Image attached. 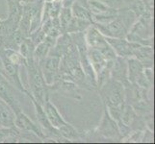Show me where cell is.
Instances as JSON below:
<instances>
[{"label": "cell", "mask_w": 155, "mask_h": 144, "mask_svg": "<svg viewBox=\"0 0 155 144\" xmlns=\"http://www.w3.org/2000/svg\"><path fill=\"white\" fill-rule=\"evenodd\" d=\"M133 57L137 58L145 68H151L153 65V49L151 46L139 44L133 49Z\"/></svg>", "instance_id": "obj_14"}, {"label": "cell", "mask_w": 155, "mask_h": 144, "mask_svg": "<svg viewBox=\"0 0 155 144\" xmlns=\"http://www.w3.org/2000/svg\"><path fill=\"white\" fill-rule=\"evenodd\" d=\"M7 3L9 9L8 18L18 24L21 15H22V3H21L20 0H7Z\"/></svg>", "instance_id": "obj_19"}, {"label": "cell", "mask_w": 155, "mask_h": 144, "mask_svg": "<svg viewBox=\"0 0 155 144\" xmlns=\"http://www.w3.org/2000/svg\"><path fill=\"white\" fill-rule=\"evenodd\" d=\"M28 38L32 41V43H33L35 46H37L39 43H41V42L45 40V32L41 30V28L40 27V28L37 29L36 31L32 32V33L29 35Z\"/></svg>", "instance_id": "obj_26"}, {"label": "cell", "mask_w": 155, "mask_h": 144, "mask_svg": "<svg viewBox=\"0 0 155 144\" xmlns=\"http://www.w3.org/2000/svg\"><path fill=\"white\" fill-rule=\"evenodd\" d=\"M75 0H62V7H67V8H71Z\"/></svg>", "instance_id": "obj_31"}, {"label": "cell", "mask_w": 155, "mask_h": 144, "mask_svg": "<svg viewBox=\"0 0 155 144\" xmlns=\"http://www.w3.org/2000/svg\"><path fill=\"white\" fill-rule=\"evenodd\" d=\"M18 88L13 86L9 80L2 73H0V99L6 103L15 114L21 110L18 96L15 92Z\"/></svg>", "instance_id": "obj_4"}, {"label": "cell", "mask_w": 155, "mask_h": 144, "mask_svg": "<svg viewBox=\"0 0 155 144\" xmlns=\"http://www.w3.org/2000/svg\"><path fill=\"white\" fill-rule=\"evenodd\" d=\"M54 1H62V0H54Z\"/></svg>", "instance_id": "obj_35"}, {"label": "cell", "mask_w": 155, "mask_h": 144, "mask_svg": "<svg viewBox=\"0 0 155 144\" xmlns=\"http://www.w3.org/2000/svg\"><path fill=\"white\" fill-rule=\"evenodd\" d=\"M91 25H93V22L87 19L78 18L76 17H72V18L69 21L67 28L68 34L73 33H81V32L86 31Z\"/></svg>", "instance_id": "obj_18"}, {"label": "cell", "mask_w": 155, "mask_h": 144, "mask_svg": "<svg viewBox=\"0 0 155 144\" xmlns=\"http://www.w3.org/2000/svg\"><path fill=\"white\" fill-rule=\"evenodd\" d=\"M60 62L61 57L47 55L45 60L39 65L46 86H53L57 82Z\"/></svg>", "instance_id": "obj_5"}, {"label": "cell", "mask_w": 155, "mask_h": 144, "mask_svg": "<svg viewBox=\"0 0 155 144\" xmlns=\"http://www.w3.org/2000/svg\"><path fill=\"white\" fill-rule=\"evenodd\" d=\"M0 128H2V125H1V122H0Z\"/></svg>", "instance_id": "obj_34"}, {"label": "cell", "mask_w": 155, "mask_h": 144, "mask_svg": "<svg viewBox=\"0 0 155 144\" xmlns=\"http://www.w3.org/2000/svg\"><path fill=\"white\" fill-rule=\"evenodd\" d=\"M127 58L117 56V58L114 60L113 66L111 67V72H110V77L111 79L115 80L121 83L125 87L129 86L131 84L128 81L127 77Z\"/></svg>", "instance_id": "obj_7"}, {"label": "cell", "mask_w": 155, "mask_h": 144, "mask_svg": "<svg viewBox=\"0 0 155 144\" xmlns=\"http://www.w3.org/2000/svg\"><path fill=\"white\" fill-rule=\"evenodd\" d=\"M3 72V66H2V62H1V60H0V73Z\"/></svg>", "instance_id": "obj_33"}, {"label": "cell", "mask_w": 155, "mask_h": 144, "mask_svg": "<svg viewBox=\"0 0 155 144\" xmlns=\"http://www.w3.org/2000/svg\"><path fill=\"white\" fill-rule=\"evenodd\" d=\"M126 21V17L122 18L120 14H117V17L114 20L110 21L109 23L101 24L94 22L93 24L99 30V32L104 37H109V38H125L128 33Z\"/></svg>", "instance_id": "obj_3"}, {"label": "cell", "mask_w": 155, "mask_h": 144, "mask_svg": "<svg viewBox=\"0 0 155 144\" xmlns=\"http://www.w3.org/2000/svg\"><path fill=\"white\" fill-rule=\"evenodd\" d=\"M85 41L88 47L95 48V49H100L107 44L105 37L100 33L99 30L93 24L87 29L86 34H84Z\"/></svg>", "instance_id": "obj_12"}, {"label": "cell", "mask_w": 155, "mask_h": 144, "mask_svg": "<svg viewBox=\"0 0 155 144\" xmlns=\"http://www.w3.org/2000/svg\"><path fill=\"white\" fill-rule=\"evenodd\" d=\"M135 119H136V113L134 109H133V107L129 104H125L120 115V120L122 121V123H124L126 126L130 127L134 123Z\"/></svg>", "instance_id": "obj_22"}, {"label": "cell", "mask_w": 155, "mask_h": 144, "mask_svg": "<svg viewBox=\"0 0 155 144\" xmlns=\"http://www.w3.org/2000/svg\"><path fill=\"white\" fill-rule=\"evenodd\" d=\"M99 1L103 2L107 6H109L111 8H114L116 4H119L121 2V0H99Z\"/></svg>", "instance_id": "obj_30"}, {"label": "cell", "mask_w": 155, "mask_h": 144, "mask_svg": "<svg viewBox=\"0 0 155 144\" xmlns=\"http://www.w3.org/2000/svg\"><path fill=\"white\" fill-rule=\"evenodd\" d=\"M15 127H17L18 129L21 131L32 132L33 134L39 136L40 137H45L44 136V133L41 130V128L37 124H35L27 115L22 113V111H19V113L15 114Z\"/></svg>", "instance_id": "obj_11"}, {"label": "cell", "mask_w": 155, "mask_h": 144, "mask_svg": "<svg viewBox=\"0 0 155 144\" xmlns=\"http://www.w3.org/2000/svg\"><path fill=\"white\" fill-rule=\"evenodd\" d=\"M35 45L32 43L29 38H25L23 41L21 42L18 46V52L21 54L25 61H26V66L34 63V50H35Z\"/></svg>", "instance_id": "obj_17"}, {"label": "cell", "mask_w": 155, "mask_h": 144, "mask_svg": "<svg viewBox=\"0 0 155 144\" xmlns=\"http://www.w3.org/2000/svg\"><path fill=\"white\" fill-rule=\"evenodd\" d=\"M127 61V77L128 81L131 84H135L138 79L141 77L143 72V63L135 57H129L126 59Z\"/></svg>", "instance_id": "obj_15"}, {"label": "cell", "mask_w": 155, "mask_h": 144, "mask_svg": "<svg viewBox=\"0 0 155 144\" xmlns=\"http://www.w3.org/2000/svg\"><path fill=\"white\" fill-rule=\"evenodd\" d=\"M101 97H102L107 108L124 109L125 105V88L121 83L109 79L102 87L99 88Z\"/></svg>", "instance_id": "obj_1"}, {"label": "cell", "mask_w": 155, "mask_h": 144, "mask_svg": "<svg viewBox=\"0 0 155 144\" xmlns=\"http://www.w3.org/2000/svg\"><path fill=\"white\" fill-rule=\"evenodd\" d=\"M106 41L113 48L117 56L129 58L133 56V47L130 41L125 38H109L105 37Z\"/></svg>", "instance_id": "obj_10"}, {"label": "cell", "mask_w": 155, "mask_h": 144, "mask_svg": "<svg viewBox=\"0 0 155 144\" xmlns=\"http://www.w3.org/2000/svg\"><path fill=\"white\" fill-rule=\"evenodd\" d=\"M62 9V3L61 1H53L50 4V10H49V14H50V18H58L59 14H60Z\"/></svg>", "instance_id": "obj_28"}, {"label": "cell", "mask_w": 155, "mask_h": 144, "mask_svg": "<svg viewBox=\"0 0 155 144\" xmlns=\"http://www.w3.org/2000/svg\"><path fill=\"white\" fill-rule=\"evenodd\" d=\"M21 3L25 4V3H32V2H36L37 0H20Z\"/></svg>", "instance_id": "obj_32"}, {"label": "cell", "mask_w": 155, "mask_h": 144, "mask_svg": "<svg viewBox=\"0 0 155 144\" xmlns=\"http://www.w3.org/2000/svg\"><path fill=\"white\" fill-rule=\"evenodd\" d=\"M0 60H1L2 66H3V72H2L3 75L6 77L9 81L12 83L13 86L17 88L19 91L29 95L30 92L28 90L25 89L23 84H22V81H21V79H20L19 66L15 65L13 62H11L10 61H8L3 55H0Z\"/></svg>", "instance_id": "obj_6"}, {"label": "cell", "mask_w": 155, "mask_h": 144, "mask_svg": "<svg viewBox=\"0 0 155 144\" xmlns=\"http://www.w3.org/2000/svg\"><path fill=\"white\" fill-rule=\"evenodd\" d=\"M87 55H88L91 65H92L94 70L95 72V75H97V74L99 73L101 69L105 66L107 61L103 58L100 51L98 49H95V48L88 47L87 48Z\"/></svg>", "instance_id": "obj_16"}, {"label": "cell", "mask_w": 155, "mask_h": 144, "mask_svg": "<svg viewBox=\"0 0 155 144\" xmlns=\"http://www.w3.org/2000/svg\"><path fill=\"white\" fill-rule=\"evenodd\" d=\"M72 18V13L71 8L62 7L60 14H59V19H60V25H61V33L65 34L67 33V28L69 23V21Z\"/></svg>", "instance_id": "obj_24"}, {"label": "cell", "mask_w": 155, "mask_h": 144, "mask_svg": "<svg viewBox=\"0 0 155 144\" xmlns=\"http://www.w3.org/2000/svg\"><path fill=\"white\" fill-rule=\"evenodd\" d=\"M0 122L4 128L15 127V113L6 103L0 108Z\"/></svg>", "instance_id": "obj_20"}, {"label": "cell", "mask_w": 155, "mask_h": 144, "mask_svg": "<svg viewBox=\"0 0 155 144\" xmlns=\"http://www.w3.org/2000/svg\"><path fill=\"white\" fill-rule=\"evenodd\" d=\"M26 68H27L28 82L31 89L29 95H32L36 101H38L41 106H44L46 98L48 97L46 93V84L42 77L40 66L34 62L31 65H27Z\"/></svg>", "instance_id": "obj_2"}, {"label": "cell", "mask_w": 155, "mask_h": 144, "mask_svg": "<svg viewBox=\"0 0 155 144\" xmlns=\"http://www.w3.org/2000/svg\"><path fill=\"white\" fill-rule=\"evenodd\" d=\"M29 97L31 98L32 102H33V105L35 107L36 116H37V119H38L39 124L42 128V133L45 132L47 135H52V136H61L59 130L54 127H52L50 122L48 121V119H47V116L45 113V110L42 108V106L38 102V101H36L32 95H29Z\"/></svg>", "instance_id": "obj_9"}, {"label": "cell", "mask_w": 155, "mask_h": 144, "mask_svg": "<svg viewBox=\"0 0 155 144\" xmlns=\"http://www.w3.org/2000/svg\"><path fill=\"white\" fill-rule=\"evenodd\" d=\"M87 6L89 11L92 13V14H103L112 9L103 2L99 1V0H87Z\"/></svg>", "instance_id": "obj_23"}, {"label": "cell", "mask_w": 155, "mask_h": 144, "mask_svg": "<svg viewBox=\"0 0 155 144\" xmlns=\"http://www.w3.org/2000/svg\"><path fill=\"white\" fill-rule=\"evenodd\" d=\"M143 74L151 85L153 84V71L151 68H143Z\"/></svg>", "instance_id": "obj_29"}, {"label": "cell", "mask_w": 155, "mask_h": 144, "mask_svg": "<svg viewBox=\"0 0 155 144\" xmlns=\"http://www.w3.org/2000/svg\"><path fill=\"white\" fill-rule=\"evenodd\" d=\"M42 108H44L45 113L47 116V119H48V121L50 122L52 127L56 128V129H59V128H61V127L68 124V122L64 120L61 114H59L57 108L50 102L48 98H46L44 106H42Z\"/></svg>", "instance_id": "obj_13"}, {"label": "cell", "mask_w": 155, "mask_h": 144, "mask_svg": "<svg viewBox=\"0 0 155 144\" xmlns=\"http://www.w3.org/2000/svg\"><path fill=\"white\" fill-rule=\"evenodd\" d=\"M100 51V53L102 54L103 58L105 59L106 61H113L117 58V54L116 52L114 51V49L112 48L109 43L107 42V44L103 47H101L100 49H98Z\"/></svg>", "instance_id": "obj_27"}, {"label": "cell", "mask_w": 155, "mask_h": 144, "mask_svg": "<svg viewBox=\"0 0 155 144\" xmlns=\"http://www.w3.org/2000/svg\"><path fill=\"white\" fill-rule=\"evenodd\" d=\"M71 13H72V17H76L78 18H82V19H87L93 21V17H92V13L90 12L89 9L87 7L83 6L77 1H74L73 5L71 6Z\"/></svg>", "instance_id": "obj_21"}, {"label": "cell", "mask_w": 155, "mask_h": 144, "mask_svg": "<svg viewBox=\"0 0 155 144\" xmlns=\"http://www.w3.org/2000/svg\"><path fill=\"white\" fill-rule=\"evenodd\" d=\"M59 132H60V134L62 136H64L65 138H67V139H71V140H73V139H76V138H78V132L74 129V128L69 125L68 123L65 126H63L61 128H59Z\"/></svg>", "instance_id": "obj_25"}, {"label": "cell", "mask_w": 155, "mask_h": 144, "mask_svg": "<svg viewBox=\"0 0 155 144\" xmlns=\"http://www.w3.org/2000/svg\"><path fill=\"white\" fill-rule=\"evenodd\" d=\"M98 134L103 136L106 138H115L120 137V134L119 131L117 122L112 118L108 113V110L105 108L104 114L101 120V123L97 129Z\"/></svg>", "instance_id": "obj_8"}]
</instances>
